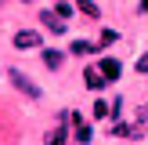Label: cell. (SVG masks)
Instances as JSON below:
<instances>
[{
    "mask_svg": "<svg viewBox=\"0 0 148 145\" xmlns=\"http://www.w3.org/2000/svg\"><path fill=\"white\" fill-rule=\"evenodd\" d=\"M7 80H11V84L18 87V91L25 94V98H33V102H36V98H43L40 84H33V80H29V76H25V72H22V69H7Z\"/></svg>",
    "mask_w": 148,
    "mask_h": 145,
    "instance_id": "obj_1",
    "label": "cell"
},
{
    "mask_svg": "<svg viewBox=\"0 0 148 145\" xmlns=\"http://www.w3.org/2000/svg\"><path fill=\"white\" fill-rule=\"evenodd\" d=\"M43 44V36L36 33V29H18V33H14V47L18 51H33V47H40Z\"/></svg>",
    "mask_w": 148,
    "mask_h": 145,
    "instance_id": "obj_2",
    "label": "cell"
},
{
    "mask_svg": "<svg viewBox=\"0 0 148 145\" xmlns=\"http://www.w3.org/2000/svg\"><path fill=\"white\" fill-rule=\"evenodd\" d=\"M40 22H43V29H51V33H58V36L65 33V18L58 11H40Z\"/></svg>",
    "mask_w": 148,
    "mask_h": 145,
    "instance_id": "obj_3",
    "label": "cell"
},
{
    "mask_svg": "<svg viewBox=\"0 0 148 145\" xmlns=\"http://www.w3.org/2000/svg\"><path fill=\"white\" fill-rule=\"evenodd\" d=\"M98 69L105 72V80H119V76H123V62H116V58H101Z\"/></svg>",
    "mask_w": 148,
    "mask_h": 145,
    "instance_id": "obj_4",
    "label": "cell"
},
{
    "mask_svg": "<svg viewBox=\"0 0 148 145\" xmlns=\"http://www.w3.org/2000/svg\"><path fill=\"white\" fill-rule=\"evenodd\" d=\"M40 58H43V65H47V69H62V65H65V55H62V51H54V47L40 51Z\"/></svg>",
    "mask_w": 148,
    "mask_h": 145,
    "instance_id": "obj_5",
    "label": "cell"
},
{
    "mask_svg": "<svg viewBox=\"0 0 148 145\" xmlns=\"http://www.w3.org/2000/svg\"><path fill=\"white\" fill-rule=\"evenodd\" d=\"M83 84L90 87V91H101L108 80H105V72H101V69H87V72H83Z\"/></svg>",
    "mask_w": 148,
    "mask_h": 145,
    "instance_id": "obj_6",
    "label": "cell"
},
{
    "mask_svg": "<svg viewBox=\"0 0 148 145\" xmlns=\"http://www.w3.org/2000/svg\"><path fill=\"white\" fill-rule=\"evenodd\" d=\"M105 44H90V40H72V55H94V51H101Z\"/></svg>",
    "mask_w": 148,
    "mask_h": 145,
    "instance_id": "obj_7",
    "label": "cell"
},
{
    "mask_svg": "<svg viewBox=\"0 0 148 145\" xmlns=\"http://www.w3.org/2000/svg\"><path fill=\"white\" fill-rule=\"evenodd\" d=\"M65 138H69L65 123H62V127H54V130H47V145H65Z\"/></svg>",
    "mask_w": 148,
    "mask_h": 145,
    "instance_id": "obj_8",
    "label": "cell"
},
{
    "mask_svg": "<svg viewBox=\"0 0 148 145\" xmlns=\"http://www.w3.org/2000/svg\"><path fill=\"white\" fill-rule=\"evenodd\" d=\"M112 134H116V138H137V130L130 127V123H116V127H112Z\"/></svg>",
    "mask_w": 148,
    "mask_h": 145,
    "instance_id": "obj_9",
    "label": "cell"
},
{
    "mask_svg": "<svg viewBox=\"0 0 148 145\" xmlns=\"http://www.w3.org/2000/svg\"><path fill=\"white\" fill-rule=\"evenodd\" d=\"M79 11H83L87 18H98V14H101V11H98V4H94V0H79Z\"/></svg>",
    "mask_w": 148,
    "mask_h": 145,
    "instance_id": "obj_10",
    "label": "cell"
},
{
    "mask_svg": "<svg viewBox=\"0 0 148 145\" xmlns=\"http://www.w3.org/2000/svg\"><path fill=\"white\" fill-rule=\"evenodd\" d=\"M76 142H83V145L90 142V127H87L83 120H76Z\"/></svg>",
    "mask_w": 148,
    "mask_h": 145,
    "instance_id": "obj_11",
    "label": "cell"
},
{
    "mask_svg": "<svg viewBox=\"0 0 148 145\" xmlns=\"http://www.w3.org/2000/svg\"><path fill=\"white\" fill-rule=\"evenodd\" d=\"M54 11H58V14H62V18H65V22H69V18H72V4H69V0H58V7H54Z\"/></svg>",
    "mask_w": 148,
    "mask_h": 145,
    "instance_id": "obj_12",
    "label": "cell"
},
{
    "mask_svg": "<svg viewBox=\"0 0 148 145\" xmlns=\"http://www.w3.org/2000/svg\"><path fill=\"white\" fill-rule=\"evenodd\" d=\"M105 113H108V105H105V102H94V120H101Z\"/></svg>",
    "mask_w": 148,
    "mask_h": 145,
    "instance_id": "obj_13",
    "label": "cell"
},
{
    "mask_svg": "<svg viewBox=\"0 0 148 145\" xmlns=\"http://www.w3.org/2000/svg\"><path fill=\"white\" fill-rule=\"evenodd\" d=\"M101 40H105V44H116V40H119V33H112V29H105V33H101Z\"/></svg>",
    "mask_w": 148,
    "mask_h": 145,
    "instance_id": "obj_14",
    "label": "cell"
},
{
    "mask_svg": "<svg viewBox=\"0 0 148 145\" xmlns=\"http://www.w3.org/2000/svg\"><path fill=\"white\" fill-rule=\"evenodd\" d=\"M108 113H112V116H123V98H116V102H112V109H108Z\"/></svg>",
    "mask_w": 148,
    "mask_h": 145,
    "instance_id": "obj_15",
    "label": "cell"
},
{
    "mask_svg": "<svg viewBox=\"0 0 148 145\" xmlns=\"http://www.w3.org/2000/svg\"><path fill=\"white\" fill-rule=\"evenodd\" d=\"M137 72H145V76H148V55L141 58V62H137Z\"/></svg>",
    "mask_w": 148,
    "mask_h": 145,
    "instance_id": "obj_16",
    "label": "cell"
},
{
    "mask_svg": "<svg viewBox=\"0 0 148 145\" xmlns=\"http://www.w3.org/2000/svg\"><path fill=\"white\" fill-rule=\"evenodd\" d=\"M141 11H145V14H148V0H141Z\"/></svg>",
    "mask_w": 148,
    "mask_h": 145,
    "instance_id": "obj_17",
    "label": "cell"
}]
</instances>
